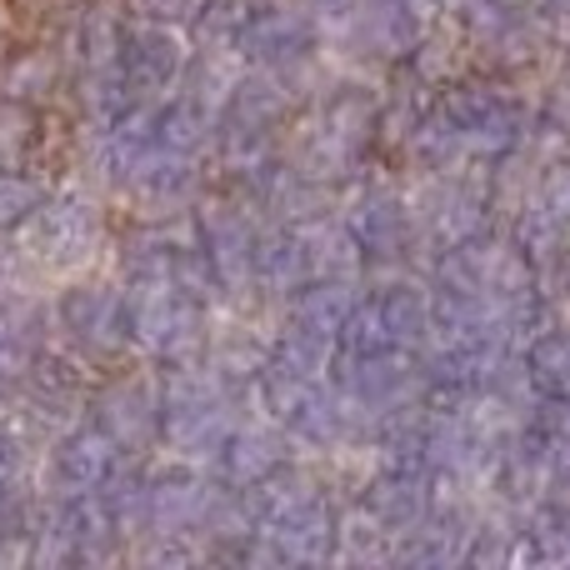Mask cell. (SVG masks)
Wrapping results in <instances>:
<instances>
[{
    "instance_id": "cell-1",
    "label": "cell",
    "mask_w": 570,
    "mask_h": 570,
    "mask_svg": "<svg viewBox=\"0 0 570 570\" xmlns=\"http://www.w3.org/2000/svg\"><path fill=\"white\" fill-rule=\"evenodd\" d=\"M435 110L451 120L465 156H511L531 136V110L501 80H481V76L445 80Z\"/></svg>"
},
{
    "instance_id": "cell-2",
    "label": "cell",
    "mask_w": 570,
    "mask_h": 570,
    "mask_svg": "<svg viewBox=\"0 0 570 570\" xmlns=\"http://www.w3.org/2000/svg\"><path fill=\"white\" fill-rule=\"evenodd\" d=\"M521 371H525V381H531L535 401L570 405V331L541 325V331L521 345Z\"/></svg>"
},
{
    "instance_id": "cell-3",
    "label": "cell",
    "mask_w": 570,
    "mask_h": 570,
    "mask_svg": "<svg viewBox=\"0 0 570 570\" xmlns=\"http://www.w3.org/2000/svg\"><path fill=\"white\" fill-rule=\"evenodd\" d=\"M371 305L381 315V325L391 331V341L405 345V351H421L435 335V305H431V291H421V285L395 281L385 291H375Z\"/></svg>"
},
{
    "instance_id": "cell-4",
    "label": "cell",
    "mask_w": 570,
    "mask_h": 570,
    "mask_svg": "<svg viewBox=\"0 0 570 570\" xmlns=\"http://www.w3.org/2000/svg\"><path fill=\"white\" fill-rule=\"evenodd\" d=\"M411 240H415V216L405 210V200L371 196L355 210V246L365 256H405Z\"/></svg>"
},
{
    "instance_id": "cell-5",
    "label": "cell",
    "mask_w": 570,
    "mask_h": 570,
    "mask_svg": "<svg viewBox=\"0 0 570 570\" xmlns=\"http://www.w3.org/2000/svg\"><path fill=\"white\" fill-rule=\"evenodd\" d=\"M535 206L570 230V150L566 156H551L535 170Z\"/></svg>"
},
{
    "instance_id": "cell-6",
    "label": "cell",
    "mask_w": 570,
    "mask_h": 570,
    "mask_svg": "<svg viewBox=\"0 0 570 570\" xmlns=\"http://www.w3.org/2000/svg\"><path fill=\"white\" fill-rule=\"evenodd\" d=\"M521 10L535 20V26H551V30H566L570 26V0H521Z\"/></svg>"
},
{
    "instance_id": "cell-7",
    "label": "cell",
    "mask_w": 570,
    "mask_h": 570,
    "mask_svg": "<svg viewBox=\"0 0 570 570\" xmlns=\"http://www.w3.org/2000/svg\"><path fill=\"white\" fill-rule=\"evenodd\" d=\"M395 6H405V10H411V16L425 26V20H431L435 10H445V0H395Z\"/></svg>"
},
{
    "instance_id": "cell-8",
    "label": "cell",
    "mask_w": 570,
    "mask_h": 570,
    "mask_svg": "<svg viewBox=\"0 0 570 570\" xmlns=\"http://www.w3.org/2000/svg\"><path fill=\"white\" fill-rule=\"evenodd\" d=\"M566 96H570V56H566Z\"/></svg>"
}]
</instances>
